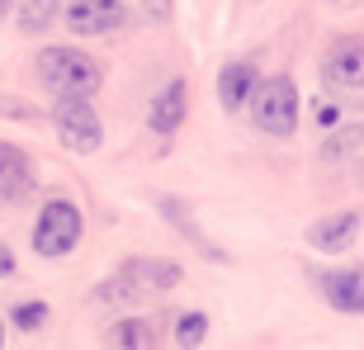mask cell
I'll list each match as a JSON object with an SVG mask.
<instances>
[{"mask_svg": "<svg viewBox=\"0 0 364 350\" xmlns=\"http://www.w3.org/2000/svg\"><path fill=\"white\" fill-rule=\"evenodd\" d=\"M10 322L19 327V332H43V322H48V303H43V298H24V303H14Z\"/></svg>", "mask_w": 364, "mask_h": 350, "instance_id": "cell-17", "label": "cell"}, {"mask_svg": "<svg viewBox=\"0 0 364 350\" xmlns=\"http://www.w3.org/2000/svg\"><path fill=\"white\" fill-rule=\"evenodd\" d=\"M364 228V213L346 208V213H331V218H317L308 228V246L312 251H322V256H341V251H350L355 237Z\"/></svg>", "mask_w": 364, "mask_h": 350, "instance_id": "cell-10", "label": "cell"}, {"mask_svg": "<svg viewBox=\"0 0 364 350\" xmlns=\"http://www.w3.org/2000/svg\"><path fill=\"white\" fill-rule=\"evenodd\" d=\"M189 114V85L185 81H166L161 95H151V109H147V128L156 137H176L180 123Z\"/></svg>", "mask_w": 364, "mask_h": 350, "instance_id": "cell-11", "label": "cell"}, {"mask_svg": "<svg viewBox=\"0 0 364 350\" xmlns=\"http://www.w3.org/2000/svg\"><path fill=\"white\" fill-rule=\"evenodd\" d=\"M57 14H62V5H57V0H24V5H19V33H28V38H33V33H43V28L53 24Z\"/></svg>", "mask_w": 364, "mask_h": 350, "instance_id": "cell-15", "label": "cell"}, {"mask_svg": "<svg viewBox=\"0 0 364 350\" xmlns=\"http://www.w3.org/2000/svg\"><path fill=\"white\" fill-rule=\"evenodd\" d=\"M10 5H14V0H0V19H5V14H10Z\"/></svg>", "mask_w": 364, "mask_h": 350, "instance_id": "cell-20", "label": "cell"}, {"mask_svg": "<svg viewBox=\"0 0 364 350\" xmlns=\"http://www.w3.org/2000/svg\"><path fill=\"white\" fill-rule=\"evenodd\" d=\"M119 275L133 284L142 298H147V294H171V289L185 280V275H180V265H176V260H166V256H137V260H123Z\"/></svg>", "mask_w": 364, "mask_h": 350, "instance_id": "cell-9", "label": "cell"}, {"mask_svg": "<svg viewBox=\"0 0 364 350\" xmlns=\"http://www.w3.org/2000/svg\"><path fill=\"white\" fill-rule=\"evenodd\" d=\"M105 71L81 48H43L38 53V85L48 95H95Z\"/></svg>", "mask_w": 364, "mask_h": 350, "instance_id": "cell-2", "label": "cell"}, {"mask_svg": "<svg viewBox=\"0 0 364 350\" xmlns=\"http://www.w3.org/2000/svg\"><path fill=\"white\" fill-rule=\"evenodd\" d=\"M331 5H350V0H331Z\"/></svg>", "mask_w": 364, "mask_h": 350, "instance_id": "cell-22", "label": "cell"}, {"mask_svg": "<svg viewBox=\"0 0 364 350\" xmlns=\"http://www.w3.org/2000/svg\"><path fill=\"white\" fill-rule=\"evenodd\" d=\"M109 346H128V350H151L161 346V327L151 317H123L109 327Z\"/></svg>", "mask_w": 364, "mask_h": 350, "instance_id": "cell-13", "label": "cell"}, {"mask_svg": "<svg viewBox=\"0 0 364 350\" xmlns=\"http://www.w3.org/2000/svg\"><path fill=\"white\" fill-rule=\"evenodd\" d=\"M142 10H147V19H156V24H171L176 0H142Z\"/></svg>", "mask_w": 364, "mask_h": 350, "instance_id": "cell-18", "label": "cell"}, {"mask_svg": "<svg viewBox=\"0 0 364 350\" xmlns=\"http://www.w3.org/2000/svg\"><path fill=\"white\" fill-rule=\"evenodd\" d=\"M128 10H123L119 0H71L67 10H62V24L76 33V38H109V33H119Z\"/></svg>", "mask_w": 364, "mask_h": 350, "instance_id": "cell-6", "label": "cell"}, {"mask_svg": "<svg viewBox=\"0 0 364 350\" xmlns=\"http://www.w3.org/2000/svg\"><path fill=\"white\" fill-rule=\"evenodd\" d=\"M156 203H161V213L171 218V223H176V228L185 232V237H194V246H199V256H208V260H223V251H218V246L208 242V237H203L199 228H194V218H185V203H180V199H171V194H161Z\"/></svg>", "mask_w": 364, "mask_h": 350, "instance_id": "cell-14", "label": "cell"}, {"mask_svg": "<svg viewBox=\"0 0 364 350\" xmlns=\"http://www.w3.org/2000/svg\"><path fill=\"white\" fill-rule=\"evenodd\" d=\"M33 189H38V175H33L28 152L0 137V199L5 203H28Z\"/></svg>", "mask_w": 364, "mask_h": 350, "instance_id": "cell-8", "label": "cell"}, {"mask_svg": "<svg viewBox=\"0 0 364 350\" xmlns=\"http://www.w3.org/2000/svg\"><path fill=\"white\" fill-rule=\"evenodd\" d=\"M5 322H10V317H5ZM5 322H0V346H5Z\"/></svg>", "mask_w": 364, "mask_h": 350, "instance_id": "cell-21", "label": "cell"}, {"mask_svg": "<svg viewBox=\"0 0 364 350\" xmlns=\"http://www.w3.org/2000/svg\"><path fill=\"white\" fill-rule=\"evenodd\" d=\"M85 237V213L71 199H48L38 208V223H33V251L48 260L71 256Z\"/></svg>", "mask_w": 364, "mask_h": 350, "instance_id": "cell-3", "label": "cell"}, {"mask_svg": "<svg viewBox=\"0 0 364 350\" xmlns=\"http://www.w3.org/2000/svg\"><path fill=\"white\" fill-rule=\"evenodd\" d=\"M322 85L331 95H360L364 90V38L360 33H341L326 43L322 57Z\"/></svg>", "mask_w": 364, "mask_h": 350, "instance_id": "cell-5", "label": "cell"}, {"mask_svg": "<svg viewBox=\"0 0 364 350\" xmlns=\"http://www.w3.org/2000/svg\"><path fill=\"white\" fill-rule=\"evenodd\" d=\"M10 275H14V251L0 242V280H10Z\"/></svg>", "mask_w": 364, "mask_h": 350, "instance_id": "cell-19", "label": "cell"}, {"mask_svg": "<svg viewBox=\"0 0 364 350\" xmlns=\"http://www.w3.org/2000/svg\"><path fill=\"white\" fill-rule=\"evenodd\" d=\"M256 85H260L256 62H228V67L218 71V105L228 109V114H242V109L251 105Z\"/></svg>", "mask_w": 364, "mask_h": 350, "instance_id": "cell-12", "label": "cell"}, {"mask_svg": "<svg viewBox=\"0 0 364 350\" xmlns=\"http://www.w3.org/2000/svg\"><path fill=\"white\" fill-rule=\"evenodd\" d=\"M171 341L176 346H203L208 341V317L203 312H180L176 327H171Z\"/></svg>", "mask_w": 364, "mask_h": 350, "instance_id": "cell-16", "label": "cell"}, {"mask_svg": "<svg viewBox=\"0 0 364 350\" xmlns=\"http://www.w3.org/2000/svg\"><path fill=\"white\" fill-rule=\"evenodd\" d=\"M312 284L317 294L331 303L336 312H350V317H364V270L346 265V270H312Z\"/></svg>", "mask_w": 364, "mask_h": 350, "instance_id": "cell-7", "label": "cell"}, {"mask_svg": "<svg viewBox=\"0 0 364 350\" xmlns=\"http://www.w3.org/2000/svg\"><path fill=\"white\" fill-rule=\"evenodd\" d=\"M53 128H57V142L67 152H76V157H90V152L105 147V123L95 114L90 95H57Z\"/></svg>", "mask_w": 364, "mask_h": 350, "instance_id": "cell-4", "label": "cell"}, {"mask_svg": "<svg viewBox=\"0 0 364 350\" xmlns=\"http://www.w3.org/2000/svg\"><path fill=\"white\" fill-rule=\"evenodd\" d=\"M251 123H256L260 133L270 137H294L298 133V114H303V100H298V85L294 76H284V71H274V76H265V81L256 85V95H251Z\"/></svg>", "mask_w": 364, "mask_h": 350, "instance_id": "cell-1", "label": "cell"}]
</instances>
